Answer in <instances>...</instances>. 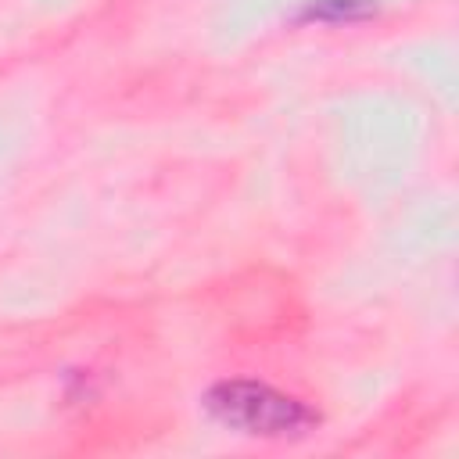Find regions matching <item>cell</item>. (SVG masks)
<instances>
[{"label": "cell", "mask_w": 459, "mask_h": 459, "mask_svg": "<svg viewBox=\"0 0 459 459\" xmlns=\"http://www.w3.org/2000/svg\"><path fill=\"white\" fill-rule=\"evenodd\" d=\"M215 423L247 437H301L319 427V412L262 380H219L204 394Z\"/></svg>", "instance_id": "obj_1"}, {"label": "cell", "mask_w": 459, "mask_h": 459, "mask_svg": "<svg viewBox=\"0 0 459 459\" xmlns=\"http://www.w3.org/2000/svg\"><path fill=\"white\" fill-rule=\"evenodd\" d=\"M377 11V0H305L298 11V22H319V25H348L362 22Z\"/></svg>", "instance_id": "obj_2"}]
</instances>
